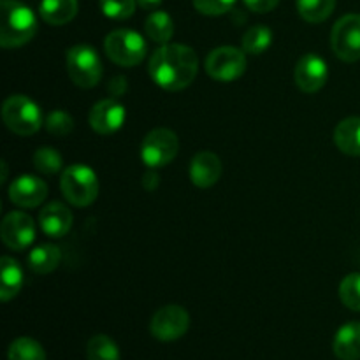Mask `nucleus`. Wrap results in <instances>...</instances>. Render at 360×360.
I'll use <instances>...</instances> for the list:
<instances>
[{
    "mask_svg": "<svg viewBox=\"0 0 360 360\" xmlns=\"http://www.w3.org/2000/svg\"><path fill=\"white\" fill-rule=\"evenodd\" d=\"M39 227L48 238H63L72 227V213L62 202H49L39 213Z\"/></svg>",
    "mask_w": 360,
    "mask_h": 360,
    "instance_id": "dca6fc26",
    "label": "nucleus"
},
{
    "mask_svg": "<svg viewBox=\"0 0 360 360\" xmlns=\"http://www.w3.org/2000/svg\"><path fill=\"white\" fill-rule=\"evenodd\" d=\"M179 151V139L172 130L155 129L141 143V160L148 169H160L171 164Z\"/></svg>",
    "mask_w": 360,
    "mask_h": 360,
    "instance_id": "0eeeda50",
    "label": "nucleus"
},
{
    "mask_svg": "<svg viewBox=\"0 0 360 360\" xmlns=\"http://www.w3.org/2000/svg\"><path fill=\"white\" fill-rule=\"evenodd\" d=\"M301 18L308 23H322L334 13L336 0H295Z\"/></svg>",
    "mask_w": 360,
    "mask_h": 360,
    "instance_id": "b1692460",
    "label": "nucleus"
},
{
    "mask_svg": "<svg viewBox=\"0 0 360 360\" xmlns=\"http://www.w3.org/2000/svg\"><path fill=\"white\" fill-rule=\"evenodd\" d=\"M105 55L120 67H136L144 60L148 44L143 35L130 28H118L108 34L104 41Z\"/></svg>",
    "mask_w": 360,
    "mask_h": 360,
    "instance_id": "20e7f679",
    "label": "nucleus"
},
{
    "mask_svg": "<svg viewBox=\"0 0 360 360\" xmlns=\"http://www.w3.org/2000/svg\"><path fill=\"white\" fill-rule=\"evenodd\" d=\"M0 46L21 48L37 34V18L34 11L18 0L0 2Z\"/></svg>",
    "mask_w": 360,
    "mask_h": 360,
    "instance_id": "f03ea898",
    "label": "nucleus"
},
{
    "mask_svg": "<svg viewBox=\"0 0 360 360\" xmlns=\"http://www.w3.org/2000/svg\"><path fill=\"white\" fill-rule=\"evenodd\" d=\"M193 7L204 16H221L236 6L238 0H192Z\"/></svg>",
    "mask_w": 360,
    "mask_h": 360,
    "instance_id": "7c9ffc66",
    "label": "nucleus"
},
{
    "mask_svg": "<svg viewBox=\"0 0 360 360\" xmlns=\"http://www.w3.org/2000/svg\"><path fill=\"white\" fill-rule=\"evenodd\" d=\"M243 2H245V6L248 7L250 11H253V13L266 14L271 13V11L280 4V0H243Z\"/></svg>",
    "mask_w": 360,
    "mask_h": 360,
    "instance_id": "2f4dec72",
    "label": "nucleus"
},
{
    "mask_svg": "<svg viewBox=\"0 0 360 360\" xmlns=\"http://www.w3.org/2000/svg\"><path fill=\"white\" fill-rule=\"evenodd\" d=\"M2 120L11 132L32 136L42 127L41 108L27 95H11L2 105Z\"/></svg>",
    "mask_w": 360,
    "mask_h": 360,
    "instance_id": "39448f33",
    "label": "nucleus"
},
{
    "mask_svg": "<svg viewBox=\"0 0 360 360\" xmlns=\"http://www.w3.org/2000/svg\"><path fill=\"white\" fill-rule=\"evenodd\" d=\"M148 72L162 90L181 91L195 81L199 56L190 46L169 42L155 49L148 63Z\"/></svg>",
    "mask_w": 360,
    "mask_h": 360,
    "instance_id": "f257e3e1",
    "label": "nucleus"
},
{
    "mask_svg": "<svg viewBox=\"0 0 360 360\" xmlns=\"http://www.w3.org/2000/svg\"><path fill=\"white\" fill-rule=\"evenodd\" d=\"M39 14L48 25L62 27L76 18L77 0H41Z\"/></svg>",
    "mask_w": 360,
    "mask_h": 360,
    "instance_id": "6ab92c4d",
    "label": "nucleus"
},
{
    "mask_svg": "<svg viewBox=\"0 0 360 360\" xmlns=\"http://www.w3.org/2000/svg\"><path fill=\"white\" fill-rule=\"evenodd\" d=\"M62 252L55 245H39L27 257L28 267L37 274H49L60 266Z\"/></svg>",
    "mask_w": 360,
    "mask_h": 360,
    "instance_id": "412c9836",
    "label": "nucleus"
},
{
    "mask_svg": "<svg viewBox=\"0 0 360 360\" xmlns=\"http://www.w3.org/2000/svg\"><path fill=\"white\" fill-rule=\"evenodd\" d=\"M273 44V32H271L269 27L266 25H253L243 35V51L246 55H262Z\"/></svg>",
    "mask_w": 360,
    "mask_h": 360,
    "instance_id": "5701e85b",
    "label": "nucleus"
},
{
    "mask_svg": "<svg viewBox=\"0 0 360 360\" xmlns=\"http://www.w3.org/2000/svg\"><path fill=\"white\" fill-rule=\"evenodd\" d=\"M44 127L51 136L65 137L74 130V118L67 111L56 109V111L49 112L44 122Z\"/></svg>",
    "mask_w": 360,
    "mask_h": 360,
    "instance_id": "c756f323",
    "label": "nucleus"
},
{
    "mask_svg": "<svg viewBox=\"0 0 360 360\" xmlns=\"http://www.w3.org/2000/svg\"><path fill=\"white\" fill-rule=\"evenodd\" d=\"M108 88H109V91H111V95H115V97H120V95L125 94L127 88H129V84H127L125 77L116 76V77H112Z\"/></svg>",
    "mask_w": 360,
    "mask_h": 360,
    "instance_id": "473e14b6",
    "label": "nucleus"
},
{
    "mask_svg": "<svg viewBox=\"0 0 360 360\" xmlns=\"http://www.w3.org/2000/svg\"><path fill=\"white\" fill-rule=\"evenodd\" d=\"M158 179L160 178H158V174L155 172V169H150V171H146V174L143 176V181L141 183H143V186L148 190V192H153V190L158 186Z\"/></svg>",
    "mask_w": 360,
    "mask_h": 360,
    "instance_id": "72a5a7b5",
    "label": "nucleus"
},
{
    "mask_svg": "<svg viewBox=\"0 0 360 360\" xmlns=\"http://www.w3.org/2000/svg\"><path fill=\"white\" fill-rule=\"evenodd\" d=\"M32 162H34V167L37 169L39 172L48 176L56 174V172L62 171L63 167L62 155L58 153V150L49 146L39 148L34 153V157H32Z\"/></svg>",
    "mask_w": 360,
    "mask_h": 360,
    "instance_id": "bb28decb",
    "label": "nucleus"
},
{
    "mask_svg": "<svg viewBox=\"0 0 360 360\" xmlns=\"http://www.w3.org/2000/svg\"><path fill=\"white\" fill-rule=\"evenodd\" d=\"M7 360H46V352L39 341L23 336L9 345Z\"/></svg>",
    "mask_w": 360,
    "mask_h": 360,
    "instance_id": "393cba45",
    "label": "nucleus"
},
{
    "mask_svg": "<svg viewBox=\"0 0 360 360\" xmlns=\"http://www.w3.org/2000/svg\"><path fill=\"white\" fill-rule=\"evenodd\" d=\"M246 65H248L246 53L234 46L214 48L207 55L206 63H204L207 76L220 83H232V81L239 79L245 74Z\"/></svg>",
    "mask_w": 360,
    "mask_h": 360,
    "instance_id": "6e6552de",
    "label": "nucleus"
},
{
    "mask_svg": "<svg viewBox=\"0 0 360 360\" xmlns=\"http://www.w3.org/2000/svg\"><path fill=\"white\" fill-rule=\"evenodd\" d=\"M330 48L343 62L360 60V14H345L330 32Z\"/></svg>",
    "mask_w": 360,
    "mask_h": 360,
    "instance_id": "1a4fd4ad",
    "label": "nucleus"
},
{
    "mask_svg": "<svg viewBox=\"0 0 360 360\" xmlns=\"http://www.w3.org/2000/svg\"><path fill=\"white\" fill-rule=\"evenodd\" d=\"M127 118V111L116 98H102L95 102L90 109L88 122L90 127L101 136H111L123 127Z\"/></svg>",
    "mask_w": 360,
    "mask_h": 360,
    "instance_id": "ddd939ff",
    "label": "nucleus"
},
{
    "mask_svg": "<svg viewBox=\"0 0 360 360\" xmlns=\"http://www.w3.org/2000/svg\"><path fill=\"white\" fill-rule=\"evenodd\" d=\"M334 143L350 157H360V116L341 120L334 129Z\"/></svg>",
    "mask_w": 360,
    "mask_h": 360,
    "instance_id": "a211bd4d",
    "label": "nucleus"
},
{
    "mask_svg": "<svg viewBox=\"0 0 360 360\" xmlns=\"http://www.w3.org/2000/svg\"><path fill=\"white\" fill-rule=\"evenodd\" d=\"M60 188L67 202L74 207H86L98 195V178L90 165L72 164L63 169Z\"/></svg>",
    "mask_w": 360,
    "mask_h": 360,
    "instance_id": "7ed1b4c3",
    "label": "nucleus"
},
{
    "mask_svg": "<svg viewBox=\"0 0 360 360\" xmlns=\"http://www.w3.org/2000/svg\"><path fill=\"white\" fill-rule=\"evenodd\" d=\"M137 4H139V6L143 7V9L155 11L158 6H160L162 0H137Z\"/></svg>",
    "mask_w": 360,
    "mask_h": 360,
    "instance_id": "f704fd0d",
    "label": "nucleus"
},
{
    "mask_svg": "<svg viewBox=\"0 0 360 360\" xmlns=\"http://www.w3.org/2000/svg\"><path fill=\"white\" fill-rule=\"evenodd\" d=\"M0 301L9 302L11 299L20 294L23 287V269L20 264L11 257H2L0 259Z\"/></svg>",
    "mask_w": 360,
    "mask_h": 360,
    "instance_id": "aec40b11",
    "label": "nucleus"
},
{
    "mask_svg": "<svg viewBox=\"0 0 360 360\" xmlns=\"http://www.w3.org/2000/svg\"><path fill=\"white\" fill-rule=\"evenodd\" d=\"M333 350L340 360H360V322H348L338 329Z\"/></svg>",
    "mask_w": 360,
    "mask_h": 360,
    "instance_id": "f3484780",
    "label": "nucleus"
},
{
    "mask_svg": "<svg viewBox=\"0 0 360 360\" xmlns=\"http://www.w3.org/2000/svg\"><path fill=\"white\" fill-rule=\"evenodd\" d=\"M86 357L88 360H120V348L109 336L97 334L88 341Z\"/></svg>",
    "mask_w": 360,
    "mask_h": 360,
    "instance_id": "a878e982",
    "label": "nucleus"
},
{
    "mask_svg": "<svg viewBox=\"0 0 360 360\" xmlns=\"http://www.w3.org/2000/svg\"><path fill=\"white\" fill-rule=\"evenodd\" d=\"M48 195V185L32 174L18 176L9 185L11 202L20 207H37Z\"/></svg>",
    "mask_w": 360,
    "mask_h": 360,
    "instance_id": "4468645a",
    "label": "nucleus"
},
{
    "mask_svg": "<svg viewBox=\"0 0 360 360\" xmlns=\"http://www.w3.org/2000/svg\"><path fill=\"white\" fill-rule=\"evenodd\" d=\"M146 35L157 44H169L174 35V21L165 11H153L144 23Z\"/></svg>",
    "mask_w": 360,
    "mask_h": 360,
    "instance_id": "4be33fe9",
    "label": "nucleus"
},
{
    "mask_svg": "<svg viewBox=\"0 0 360 360\" xmlns=\"http://www.w3.org/2000/svg\"><path fill=\"white\" fill-rule=\"evenodd\" d=\"M340 299L348 309L360 311V273H352L340 283Z\"/></svg>",
    "mask_w": 360,
    "mask_h": 360,
    "instance_id": "cd10ccee",
    "label": "nucleus"
},
{
    "mask_svg": "<svg viewBox=\"0 0 360 360\" xmlns=\"http://www.w3.org/2000/svg\"><path fill=\"white\" fill-rule=\"evenodd\" d=\"M329 77L327 62L316 53H306L301 56L294 69V81L304 94H316L322 90Z\"/></svg>",
    "mask_w": 360,
    "mask_h": 360,
    "instance_id": "f8f14e48",
    "label": "nucleus"
},
{
    "mask_svg": "<svg viewBox=\"0 0 360 360\" xmlns=\"http://www.w3.org/2000/svg\"><path fill=\"white\" fill-rule=\"evenodd\" d=\"M190 327V315L185 308L178 304H167L158 309L150 322L151 336L158 341L171 343L186 334Z\"/></svg>",
    "mask_w": 360,
    "mask_h": 360,
    "instance_id": "9d476101",
    "label": "nucleus"
},
{
    "mask_svg": "<svg viewBox=\"0 0 360 360\" xmlns=\"http://www.w3.org/2000/svg\"><path fill=\"white\" fill-rule=\"evenodd\" d=\"M0 238L7 248L23 252L35 239L34 220L23 211H11L0 225Z\"/></svg>",
    "mask_w": 360,
    "mask_h": 360,
    "instance_id": "9b49d317",
    "label": "nucleus"
},
{
    "mask_svg": "<svg viewBox=\"0 0 360 360\" xmlns=\"http://www.w3.org/2000/svg\"><path fill=\"white\" fill-rule=\"evenodd\" d=\"M224 165L213 151H199L190 162V179L197 188H211L220 179Z\"/></svg>",
    "mask_w": 360,
    "mask_h": 360,
    "instance_id": "2eb2a0df",
    "label": "nucleus"
},
{
    "mask_svg": "<svg viewBox=\"0 0 360 360\" xmlns=\"http://www.w3.org/2000/svg\"><path fill=\"white\" fill-rule=\"evenodd\" d=\"M67 72L76 86L90 90L102 77V62L98 53L88 44H76L67 49Z\"/></svg>",
    "mask_w": 360,
    "mask_h": 360,
    "instance_id": "423d86ee",
    "label": "nucleus"
},
{
    "mask_svg": "<svg viewBox=\"0 0 360 360\" xmlns=\"http://www.w3.org/2000/svg\"><path fill=\"white\" fill-rule=\"evenodd\" d=\"M98 6L104 16L109 20L123 21L129 20L136 13L137 0H98Z\"/></svg>",
    "mask_w": 360,
    "mask_h": 360,
    "instance_id": "c85d7f7f",
    "label": "nucleus"
}]
</instances>
